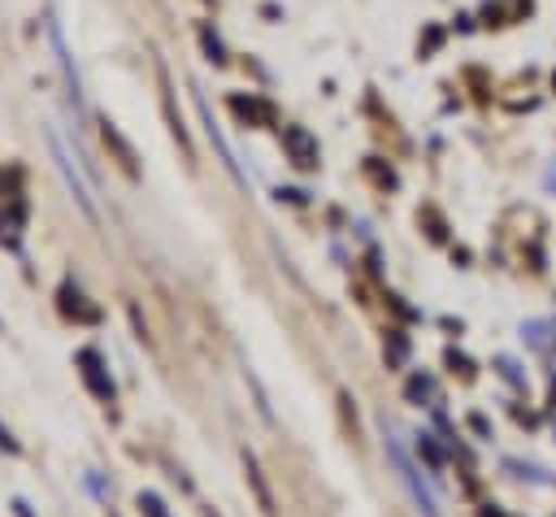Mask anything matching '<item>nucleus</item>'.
I'll list each match as a JSON object with an SVG mask.
<instances>
[{
    "label": "nucleus",
    "instance_id": "39448f33",
    "mask_svg": "<svg viewBox=\"0 0 556 517\" xmlns=\"http://www.w3.org/2000/svg\"><path fill=\"white\" fill-rule=\"evenodd\" d=\"M52 43H56V56H61V65H65V83H70V96H74V109H83V91H78V74H74V61H70V48H65V35H61V26L52 22Z\"/></svg>",
    "mask_w": 556,
    "mask_h": 517
},
{
    "label": "nucleus",
    "instance_id": "7ed1b4c3",
    "mask_svg": "<svg viewBox=\"0 0 556 517\" xmlns=\"http://www.w3.org/2000/svg\"><path fill=\"white\" fill-rule=\"evenodd\" d=\"M282 143H287V152H291V161L295 165H317V143L308 139V130H300V126H287L282 130Z\"/></svg>",
    "mask_w": 556,
    "mask_h": 517
},
{
    "label": "nucleus",
    "instance_id": "20e7f679",
    "mask_svg": "<svg viewBox=\"0 0 556 517\" xmlns=\"http://www.w3.org/2000/svg\"><path fill=\"white\" fill-rule=\"evenodd\" d=\"M243 469H248V482H252V491H256V504H261V513L265 517H274V495H269V487H265V478H261V465H256V456L243 447Z\"/></svg>",
    "mask_w": 556,
    "mask_h": 517
},
{
    "label": "nucleus",
    "instance_id": "6e6552de",
    "mask_svg": "<svg viewBox=\"0 0 556 517\" xmlns=\"http://www.w3.org/2000/svg\"><path fill=\"white\" fill-rule=\"evenodd\" d=\"M408 395H413V400H417V395H430V378H413V382H408Z\"/></svg>",
    "mask_w": 556,
    "mask_h": 517
},
{
    "label": "nucleus",
    "instance_id": "f03ea898",
    "mask_svg": "<svg viewBox=\"0 0 556 517\" xmlns=\"http://www.w3.org/2000/svg\"><path fill=\"white\" fill-rule=\"evenodd\" d=\"M48 143H52V156H56V165H61V174H65V182H70V191H74V200H78V209H83L87 217H96V200H91V187L78 178V169H74V161H70V152H65L61 135H56V130H48Z\"/></svg>",
    "mask_w": 556,
    "mask_h": 517
},
{
    "label": "nucleus",
    "instance_id": "f257e3e1",
    "mask_svg": "<svg viewBox=\"0 0 556 517\" xmlns=\"http://www.w3.org/2000/svg\"><path fill=\"white\" fill-rule=\"evenodd\" d=\"M387 456H391V465H395V474H400V482L408 487V495H413V504L426 513V517H439V495H434V487H430V478H421V469L413 465V456L404 452V443H400V434L387 426Z\"/></svg>",
    "mask_w": 556,
    "mask_h": 517
},
{
    "label": "nucleus",
    "instance_id": "423d86ee",
    "mask_svg": "<svg viewBox=\"0 0 556 517\" xmlns=\"http://www.w3.org/2000/svg\"><path fill=\"white\" fill-rule=\"evenodd\" d=\"M78 365H83L87 387H91L100 400H109V395H113V382H104V378H100V356H96V352H78Z\"/></svg>",
    "mask_w": 556,
    "mask_h": 517
},
{
    "label": "nucleus",
    "instance_id": "0eeeda50",
    "mask_svg": "<svg viewBox=\"0 0 556 517\" xmlns=\"http://www.w3.org/2000/svg\"><path fill=\"white\" fill-rule=\"evenodd\" d=\"M139 508H143L148 517H165V504H161L152 491H143V495H139Z\"/></svg>",
    "mask_w": 556,
    "mask_h": 517
}]
</instances>
